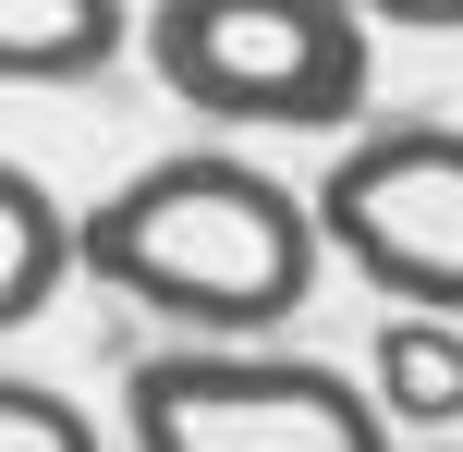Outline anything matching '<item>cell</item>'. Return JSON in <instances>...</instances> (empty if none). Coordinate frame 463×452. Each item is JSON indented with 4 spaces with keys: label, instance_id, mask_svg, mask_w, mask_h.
Here are the masks:
<instances>
[{
    "label": "cell",
    "instance_id": "5",
    "mask_svg": "<svg viewBox=\"0 0 463 452\" xmlns=\"http://www.w3.org/2000/svg\"><path fill=\"white\" fill-rule=\"evenodd\" d=\"M146 37V13L122 0H0V73L13 86H86Z\"/></svg>",
    "mask_w": 463,
    "mask_h": 452
},
{
    "label": "cell",
    "instance_id": "6",
    "mask_svg": "<svg viewBox=\"0 0 463 452\" xmlns=\"http://www.w3.org/2000/svg\"><path fill=\"white\" fill-rule=\"evenodd\" d=\"M86 269V220H61V196L24 159H0V318H49V293Z\"/></svg>",
    "mask_w": 463,
    "mask_h": 452
},
{
    "label": "cell",
    "instance_id": "7",
    "mask_svg": "<svg viewBox=\"0 0 463 452\" xmlns=\"http://www.w3.org/2000/svg\"><path fill=\"white\" fill-rule=\"evenodd\" d=\"M378 416H402V428L463 416V318H391L378 331Z\"/></svg>",
    "mask_w": 463,
    "mask_h": 452
},
{
    "label": "cell",
    "instance_id": "4",
    "mask_svg": "<svg viewBox=\"0 0 463 452\" xmlns=\"http://www.w3.org/2000/svg\"><path fill=\"white\" fill-rule=\"evenodd\" d=\"M317 233L391 318H463V122H378L317 171Z\"/></svg>",
    "mask_w": 463,
    "mask_h": 452
},
{
    "label": "cell",
    "instance_id": "1",
    "mask_svg": "<svg viewBox=\"0 0 463 452\" xmlns=\"http://www.w3.org/2000/svg\"><path fill=\"white\" fill-rule=\"evenodd\" d=\"M317 257V196H293L232 147H171L86 208V269L195 342H269L280 318H305Z\"/></svg>",
    "mask_w": 463,
    "mask_h": 452
},
{
    "label": "cell",
    "instance_id": "2",
    "mask_svg": "<svg viewBox=\"0 0 463 452\" xmlns=\"http://www.w3.org/2000/svg\"><path fill=\"white\" fill-rule=\"evenodd\" d=\"M146 62L184 111L256 122V135H342L366 111L378 37L342 0H159Z\"/></svg>",
    "mask_w": 463,
    "mask_h": 452
},
{
    "label": "cell",
    "instance_id": "3",
    "mask_svg": "<svg viewBox=\"0 0 463 452\" xmlns=\"http://www.w3.org/2000/svg\"><path fill=\"white\" fill-rule=\"evenodd\" d=\"M135 452H391L378 391L269 342H171L122 380Z\"/></svg>",
    "mask_w": 463,
    "mask_h": 452
},
{
    "label": "cell",
    "instance_id": "8",
    "mask_svg": "<svg viewBox=\"0 0 463 452\" xmlns=\"http://www.w3.org/2000/svg\"><path fill=\"white\" fill-rule=\"evenodd\" d=\"M0 452H98V428L49 380H0Z\"/></svg>",
    "mask_w": 463,
    "mask_h": 452
}]
</instances>
